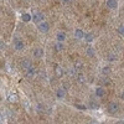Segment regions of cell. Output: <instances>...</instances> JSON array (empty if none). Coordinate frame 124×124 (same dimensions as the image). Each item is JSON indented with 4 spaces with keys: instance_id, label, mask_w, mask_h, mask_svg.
Returning a JSON list of instances; mask_svg holds the SVG:
<instances>
[{
    "instance_id": "18",
    "label": "cell",
    "mask_w": 124,
    "mask_h": 124,
    "mask_svg": "<svg viewBox=\"0 0 124 124\" xmlns=\"http://www.w3.org/2000/svg\"><path fill=\"white\" fill-rule=\"evenodd\" d=\"M87 55H88V56H94V48L89 46V47L87 48Z\"/></svg>"
},
{
    "instance_id": "5",
    "label": "cell",
    "mask_w": 124,
    "mask_h": 124,
    "mask_svg": "<svg viewBox=\"0 0 124 124\" xmlns=\"http://www.w3.org/2000/svg\"><path fill=\"white\" fill-rule=\"evenodd\" d=\"M56 97H57L58 99H63V98L66 97V89H65V88H60V89H57V92H56Z\"/></svg>"
},
{
    "instance_id": "4",
    "label": "cell",
    "mask_w": 124,
    "mask_h": 124,
    "mask_svg": "<svg viewBox=\"0 0 124 124\" xmlns=\"http://www.w3.org/2000/svg\"><path fill=\"white\" fill-rule=\"evenodd\" d=\"M119 110V104L117 102H110L108 104V112L109 113H117Z\"/></svg>"
},
{
    "instance_id": "27",
    "label": "cell",
    "mask_w": 124,
    "mask_h": 124,
    "mask_svg": "<svg viewBox=\"0 0 124 124\" xmlns=\"http://www.w3.org/2000/svg\"><path fill=\"white\" fill-rule=\"evenodd\" d=\"M62 3H68V1H71V0H61Z\"/></svg>"
},
{
    "instance_id": "28",
    "label": "cell",
    "mask_w": 124,
    "mask_h": 124,
    "mask_svg": "<svg viewBox=\"0 0 124 124\" xmlns=\"http://www.w3.org/2000/svg\"><path fill=\"white\" fill-rule=\"evenodd\" d=\"M0 123H3V117L0 116Z\"/></svg>"
},
{
    "instance_id": "2",
    "label": "cell",
    "mask_w": 124,
    "mask_h": 124,
    "mask_svg": "<svg viewBox=\"0 0 124 124\" xmlns=\"http://www.w3.org/2000/svg\"><path fill=\"white\" fill-rule=\"evenodd\" d=\"M37 29H39L40 32L46 34V32H48V30H50V25H48V23H46V21H44V20H42L41 23L37 24Z\"/></svg>"
},
{
    "instance_id": "8",
    "label": "cell",
    "mask_w": 124,
    "mask_h": 124,
    "mask_svg": "<svg viewBox=\"0 0 124 124\" xmlns=\"http://www.w3.org/2000/svg\"><path fill=\"white\" fill-rule=\"evenodd\" d=\"M107 6L112 10H116L118 8V3H117V0H108L107 1Z\"/></svg>"
},
{
    "instance_id": "29",
    "label": "cell",
    "mask_w": 124,
    "mask_h": 124,
    "mask_svg": "<svg viewBox=\"0 0 124 124\" xmlns=\"http://www.w3.org/2000/svg\"><path fill=\"white\" fill-rule=\"evenodd\" d=\"M26 1H29V0H26Z\"/></svg>"
},
{
    "instance_id": "1",
    "label": "cell",
    "mask_w": 124,
    "mask_h": 124,
    "mask_svg": "<svg viewBox=\"0 0 124 124\" xmlns=\"http://www.w3.org/2000/svg\"><path fill=\"white\" fill-rule=\"evenodd\" d=\"M44 19H45V15L41 13V11H35L32 15H31V20H32V23H35V24L41 23Z\"/></svg>"
},
{
    "instance_id": "11",
    "label": "cell",
    "mask_w": 124,
    "mask_h": 124,
    "mask_svg": "<svg viewBox=\"0 0 124 124\" xmlns=\"http://www.w3.org/2000/svg\"><path fill=\"white\" fill-rule=\"evenodd\" d=\"M26 70H27V73H26V75H27L29 78H32V77L36 75V70H35L34 67H31V66H30V67L26 68Z\"/></svg>"
},
{
    "instance_id": "14",
    "label": "cell",
    "mask_w": 124,
    "mask_h": 124,
    "mask_svg": "<svg viewBox=\"0 0 124 124\" xmlns=\"http://www.w3.org/2000/svg\"><path fill=\"white\" fill-rule=\"evenodd\" d=\"M21 20H23L24 23H29V21H31V15L29 13H24L21 15Z\"/></svg>"
},
{
    "instance_id": "15",
    "label": "cell",
    "mask_w": 124,
    "mask_h": 124,
    "mask_svg": "<svg viewBox=\"0 0 124 124\" xmlns=\"http://www.w3.org/2000/svg\"><path fill=\"white\" fill-rule=\"evenodd\" d=\"M21 66H23V68L26 70V68H29V67L31 66V62H30L29 60H23V61H21Z\"/></svg>"
},
{
    "instance_id": "23",
    "label": "cell",
    "mask_w": 124,
    "mask_h": 124,
    "mask_svg": "<svg viewBox=\"0 0 124 124\" xmlns=\"http://www.w3.org/2000/svg\"><path fill=\"white\" fill-rule=\"evenodd\" d=\"M75 68H76V70H81V68H82V63H81L79 61H77L76 63H75Z\"/></svg>"
},
{
    "instance_id": "22",
    "label": "cell",
    "mask_w": 124,
    "mask_h": 124,
    "mask_svg": "<svg viewBox=\"0 0 124 124\" xmlns=\"http://www.w3.org/2000/svg\"><path fill=\"white\" fill-rule=\"evenodd\" d=\"M91 107H92L93 109H97L99 106H98V103H97L96 101H92V102H91Z\"/></svg>"
},
{
    "instance_id": "13",
    "label": "cell",
    "mask_w": 124,
    "mask_h": 124,
    "mask_svg": "<svg viewBox=\"0 0 124 124\" xmlns=\"http://www.w3.org/2000/svg\"><path fill=\"white\" fill-rule=\"evenodd\" d=\"M83 40H86V42L91 44L92 41H93V34H92V32H86V34H85Z\"/></svg>"
},
{
    "instance_id": "12",
    "label": "cell",
    "mask_w": 124,
    "mask_h": 124,
    "mask_svg": "<svg viewBox=\"0 0 124 124\" xmlns=\"http://www.w3.org/2000/svg\"><path fill=\"white\" fill-rule=\"evenodd\" d=\"M34 56L36 57V58H41L44 56V50L42 48H36L35 51H34Z\"/></svg>"
},
{
    "instance_id": "25",
    "label": "cell",
    "mask_w": 124,
    "mask_h": 124,
    "mask_svg": "<svg viewBox=\"0 0 124 124\" xmlns=\"http://www.w3.org/2000/svg\"><path fill=\"white\" fill-rule=\"evenodd\" d=\"M78 81H79V82H82V83H83V82H85V77L82 76V75H78Z\"/></svg>"
},
{
    "instance_id": "19",
    "label": "cell",
    "mask_w": 124,
    "mask_h": 124,
    "mask_svg": "<svg viewBox=\"0 0 124 124\" xmlns=\"http://www.w3.org/2000/svg\"><path fill=\"white\" fill-rule=\"evenodd\" d=\"M116 60H117V56H116L114 54H109V56H108V61L113 62V61H116Z\"/></svg>"
},
{
    "instance_id": "26",
    "label": "cell",
    "mask_w": 124,
    "mask_h": 124,
    "mask_svg": "<svg viewBox=\"0 0 124 124\" xmlns=\"http://www.w3.org/2000/svg\"><path fill=\"white\" fill-rule=\"evenodd\" d=\"M5 48V44H4V41H0V50H3Z\"/></svg>"
},
{
    "instance_id": "17",
    "label": "cell",
    "mask_w": 124,
    "mask_h": 124,
    "mask_svg": "<svg viewBox=\"0 0 124 124\" xmlns=\"http://www.w3.org/2000/svg\"><path fill=\"white\" fill-rule=\"evenodd\" d=\"M109 72H110V67L109 66H104V67L102 68V75L107 76V75H109Z\"/></svg>"
},
{
    "instance_id": "3",
    "label": "cell",
    "mask_w": 124,
    "mask_h": 124,
    "mask_svg": "<svg viewBox=\"0 0 124 124\" xmlns=\"http://www.w3.org/2000/svg\"><path fill=\"white\" fill-rule=\"evenodd\" d=\"M14 47L16 51H23L24 47H25V44L21 39H15L14 40Z\"/></svg>"
},
{
    "instance_id": "16",
    "label": "cell",
    "mask_w": 124,
    "mask_h": 124,
    "mask_svg": "<svg viewBox=\"0 0 124 124\" xmlns=\"http://www.w3.org/2000/svg\"><path fill=\"white\" fill-rule=\"evenodd\" d=\"M62 50H63V42L57 41V42H56V51H57V52H61Z\"/></svg>"
},
{
    "instance_id": "10",
    "label": "cell",
    "mask_w": 124,
    "mask_h": 124,
    "mask_svg": "<svg viewBox=\"0 0 124 124\" xmlns=\"http://www.w3.org/2000/svg\"><path fill=\"white\" fill-rule=\"evenodd\" d=\"M6 98H8V101L9 102H17V96L15 94V93H13V92H9L8 93V96H6Z\"/></svg>"
},
{
    "instance_id": "7",
    "label": "cell",
    "mask_w": 124,
    "mask_h": 124,
    "mask_svg": "<svg viewBox=\"0 0 124 124\" xmlns=\"http://www.w3.org/2000/svg\"><path fill=\"white\" fill-rule=\"evenodd\" d=\"M85 31L83 30H81V29H76V31H75V36L78 39V40H83V37H85Z\"/></svg>"
},
{
    "instance_id": "9",
    "label": "cell",
    "mask_w": 124,
    "mask_h": 124,
    "mask_svg": "<svg viewBox=\"0 0 124 124\" xmlns=\"http://www.w3.org/2000/svg\"><path fill=\"white\" fill-rule=\"evenodd\" d=\"M104 94H106V91H104V88H103V87H97L96 88V96L97 97L102 98V97H104Z\"/></svg>"
},
{
    "instance_id": "20",
    "label": "cell",
    "mask_w": 124,
    "mask_h": 124,
    "mask_svg": "<svg viewBox=\"0 0 124 124\" xmlns=\"http://www.w3.org/2000/svg\"><path fill=\"white\" fill-rule=\"evenodd\" d=\"M62 73H63V71H62V68L57 66V67H56V75L60 77V76H62Z\"/></svg>"
},
{
    "instance_id": "21",
    "label": "cell",
    "mask_w": 124,
    "mask_h": 124,
    "mask_svg": "<svg viewBox=\"0 0 124 124\" xmlns=\"http://www.w3.org/2000/svg\"><path fill=\"white\" fill-rule=\"evenodd\" d=\"M118 34H119L120 36L124 35V26H123V25H120V26L118 27Z\"/></svg>"
},
{
    "instance_id": "24",
    "label": "cell",
    "mask_w": 124,
    "mask_h": 124,
    "mask_svg": "<svg viewBox=\"0 0 124 124\" xmlns=\"http://www.w3.org/2000/svg\"><path fill=\"white\" fill-rule=\"evenodd\" d=\"M75 106H76V108H78V109H83V110L87 109L86 106H83V104H75Z\"/></svg>"
},
{
    "instance_id": "6",
    "label": "cell",
    "mask_w": 124,
    "mask_h": 124,
    "mask_svg": "<svg viewBox=\"0 0 124 124\" xmlns=\"http://www.w3.org/2000/svg\"><path fill=\"white\" fill-rule=\"evenodd\" d=\"M56 40L60 41V42H63V41L66 40V32H63V31H58L57 35H56Z\"/></svg>"
}]
</instances>
